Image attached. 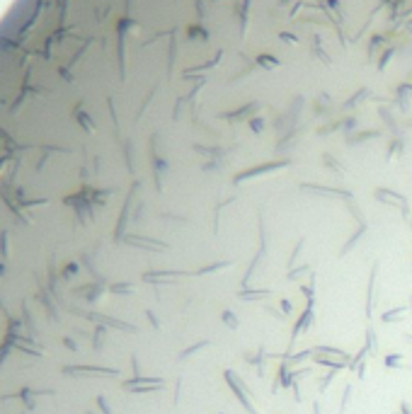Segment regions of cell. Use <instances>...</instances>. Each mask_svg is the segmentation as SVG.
I'll list each match as a JSON object with an SVG mask.
<instances>
[{"instance_id":"7c38bea8","label":"cell","mask_w":412,"mask_h":414,"mask_svg":"<svg viewBox=\"0 0 412 414\" xmlns=\"http://www.w3.org/2000/svg\"><path fill=\"white\" fill-rule=\"evenodd\" d=\"M270 296V291H240L238 293V298H242V301H264Z\"/></svg>"},{"instance_id":"ac0fdd59","label":"cell","mask_w":412,"mask_h":414,"mask_svg":"<svg viewBox=\"0 0 412 414\" xmlns=\"http://www.w3.org/2000/svg\"><path fill=\"white\" fill-rule=\"evenodd\" d=\"M223 322H226L230 330H236V327H238V318H236L230 310H226V313H223Z\"/></svg>"},{"instance_id":"6da1fadb","label":"cell","mask_w":412,"mask_h":414,"mask_svg":"<svg viewBox=\"0 0 412 414\" xmlns=\"http://www.w3.org/2000/svg\"><path fill=\"white\" fill-rule=\"evenodd\" d=\"M223 376H226V383L230 385L233 395H236V398H238V402L242 405V407H245V412H248V414H260L257 410H254V405L250 402V390H248V385H245V383L240 381L238 373H233V371L228 368V371H226Z\"/></svg>"},{"instance_id":"3957f363","label":"cell","mask_w":412,"mask_h":414,"mask_svg":"<svg viewBox=\"0 0 412 414\" xmlns=\"http://www.w3.org/2000/svg\"><path fill=\"white\" fill-rule=\"evenodd\" d=\"M313 322H316V313H313V308H306V310H303V315L298 318V322H296V327H294V332H291V342H294L296 337H301L303 332H308V330L313 327Z\"/></svg>"},{"instance_id":"7a4b0ae2","label":"cell","mask_w":412,"mask_h":414,"mask_svg":"<svg viewBox=\"0 0 412 414\" xmlns=\"http://www.w3.org/2000/svg\"><path fill=\"white\" fill-rule=\"evenodd\" d=\"M162 385H165L162 378H141V376H136V378L124 383V390H128V393H153V390H160Z\"/></svg>"},{"instance_id":"8fae6325","label":"cell","mask_w":412,"mask_h":414,"mask_svg":"<svg viewBox=\"0 0 412 414\" xmlns=\"http://www.w3.org/2000/svg\"><path fill=\"white\" fill-rule=\"evenodd\" d=\"M364 235H366V223H362V225H359V230H356V233H354V235H352V238L347 240V245L342 247V252H340V255L344 257V255L349 252V250H352V247H356V242L364 238Z\"/></svg>"},{"instance_id":"52a82bcc","label":"cell","mask_w":412,"mask_h":414,"mask_svg":"<svg viewBox=\"0 0 412 414\" xmlns=\"http://www.w3.org/2000/svg\"><path fill=\"white\" fill-rule=\"evenodd\" d=\"M376 199L383 204H398V206H405V196H400L396 191H386V189H376Z\"/></svg>"},{"instance_id":"5b68a950","label":"cell","mask_w":412,"mask_h":414,"mask_svg":"<svg viewBox=\"0 0 412 414\" xmlns=\"http://www.w3.org/2000/svg\"><path fill=\"white\" fill-rule=\"evenodd\" d=\"M376 274H378V264L371 271V281H368V296H366V318H371L374 305H376Z\"/></svg>"},{"instance_id":"2e32d148","label":"cell","mask_w":412,"mask_h":414,"mask_svg":"<svg viewBox=\"0 0 412 414\" xmlns=\"http://www.w3.org/2000/svg\"><path fill=\"white\" fill-rule=\"evenodd\" d=\"M337 373H340V371H328V373L322 376V381H320V393H325V390H328V385L334 381V376H337Z\"/></svg>"},{"instance_id":"d6986e66","label":"cell","mask_w":412,"mask_h":414,"mask_svg":"<svg viewBox=\"0 0 412 414\" xmlns=\"http://www.w3.org/2000/svg\"><path fill=\"white\" fill-rule=\"evenodd\" d=\"M349 398H352V385H347V388H344V395H342V410H340V412H344V410H347Z\"/></svg>"},{"instance_id":"e0dca14e","label":"cell","mask_w":412,"mask_h":414,"mask_svg":"<svg viewBox=\"0 0 412 414\" xmlns=\"http://www.w3.org/2000/svg\"><path fill=\"white\" fill-rule=\"evenodd\" d=\"M306 274H310V267H308V264H303V267H298V269H291L288 271V279H301V276H306Z\"/></svg>"},{"instance_id":"9a60e30c","label":"cell","mask_w":412,"mask_h":414,"mask_svg":"<svg viewBox=\"0 0 412 414\" xmlns=\"http://www.w3.org/2000/svg\"><path fill=\"white\" fill-rule=\"evenodd\" d=\"M204 347H208V342H206V339H204V342H199V344H194V347H190V349H184L182 354H180V359H190L192 354H196V351L204 349Z\"/></svg>"},{"instance_id":"44dd1931","label":"cell","mask_w":412,"mask_h":414,"mask_svg":"<svg viewBox=\"0 0 412 414\" xmlns=\"http://www.w3.org/2000/svg\"><path fill=\"white\" fill-rule=\"evenodd\" d=\"M282 310H284V313H291V301H282Z\"/></svg>"},{"instance_id":"4fadbf2b","label":"cell","mask_w":412,"mask_h":414,"mask_svg":"<svg viewBox=\"0 0 412 414\" xmlns=\"http://www.w3.org/2000/svg\"><path fill=\"white\" fill-rule=\"evenodd\" d=\"M383 364H386V368H405V366H408L402 354H388Z\"/></svg>"},{"instance_id":"ffe728a7","label":"cell","mask_w":412,"mask_h":414,"mask_svg":"<svg viewBox=\"0 0 412 414\" xmlns=\"http://www.w3.org/2000/svg\"><path fill=\"white\" fill-rule=\"evenodd\" d=\"M400 414H412V407H410V402H400Z\"/></svg>"},{"instance_id":"7402d4cb","label":"cell","mask_w":412,"mask_h":414,"mask_svg":"<svg viewBox=\"0 0 412 414\" xmlns=\"http://www.w3.org/2000/svg\"><path fill=\"white\" fill-rule=\"evenodd\" d=\"M313 412H316V414H322V412H320V405H318V402L313 405Z\"/></svg>"},{"instance_id":"30bf717a","label":"cell","mask_w":412,"mask_h":414,"mask_svg":"<svg viewBox=\"0 0 412 414\" xmlns=\"http://www.w3.org/2000/svg\"><path fill=\"white\" fill-rule=\"evenodd\" d=\"M313 354H322V356H337V359H347V361H349V354H344L342 349H334V347H325V344H320V347H313Z\"/></svg>"},{"instance_id":"5bb4252c","label":"cell","mask_w":412,"mask_h":414,"mask_svg":"<svg viewBox=\"0 0 412 414\" xmlns=\"http://www.w3.org/2000/svg\"><path fill=\"white\" fill-rule=\"evenodd\" d=\"M228 262H214V264H206L202 269H196V274H211V271H218V269H226Z\"/></svg>"},{"instance_id":"603a6c76","label":"cell","mask_w":412,"mask_h":414,"mask_svg":"<svg viewBox=\"0 0 412 414\" xmlns=\"http://www.w3.org/2000/svg\"><path fill=\"white\" fill-rule=\"evenodd\" d=\"M408 308H410V313H412V296H410V305H408Z\"/></svg>"},{"instance_id":"ba28073f","label":"cell","mask_w":412,"mask_h":414,"mask_svg":"<svg viewBox=\"0 0 412 414\" xmlns=\"http://www.w3.org/2000/svg\"><path fill=\"white\" fill-rule=\"evenodd\" d=\"M408 310H410L408 305H400V308H393V310L383 313V318H380V320L390 325V322H398V320H402V318H405V315H408Z\"/></svg>"},{"instance_id":"9c48e42d","label":"cell","mask_w":412,"mask_h":414,"mask_svg":"<svg viewBox=\"0 0 412 414\" xmlns=\"http://www.w3.org/2000/svg\"><path fill=\"white\" fill-rule=\"evenodd\" d=\"M364 349L368 351L371 356H376V354H378V339H376V330H374L371 325L366 327V347H364Z\"/></svg>"},{"instance_id":"8992f818","label":"cell","mask_w":412,"mask_h":414,"mask_svg":"<svg viewBox=\"0 0 412 414\" xmlns=\"http://www.w3.org/2000/svg\"><path fill=\"white\" fill-rule=\"evenodd\" d=\"M282 165H286V162H270V165H260V167H254V170H248V172L238 175V177H236V182H242V179H250V177H257V175H264V172H272V170H279Z\"/></svg>"},{"instance_id":"277c9868","label":"cell","mask_w":412,"mask_h":414,"mask_svg":"<svg viewBox=\"0 0 412 414\" xmlns=\"http://www.w3.org/2000/svg\"><path fill=\"white\" fill-rule=\"evenodd\" d=\"M313 361L318 366H325L330 371H342V368L349 366L347 359H337V356H322V354H313Z\"/></svg>"}]
</instances>
